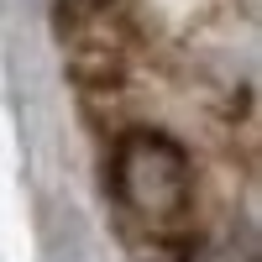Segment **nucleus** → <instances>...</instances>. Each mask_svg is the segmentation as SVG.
I'll return each instance as SVG.
<instances>
[{
  "label": "nucleus",
  "mask_w": 262,
  "mask_h": 262,
  "mask_svg": "<svg viewBox=\"0 0 262 262\" xmlns=\"http://www.w3.org/2000/svg\"><path fill=\"white\" fill-rule=\"evenodd\" d=\"M116 194L142 226H179L194 200L189 152L168 131H126L116 142Z\"/></svg>",
  "instance_id": "f257e3e1"
}]
</instances>
